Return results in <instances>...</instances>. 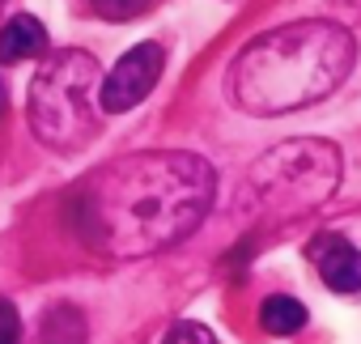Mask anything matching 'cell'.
<instances>
[{"mask_svg": "<svg viewBox=\"0 0 361 344\" xmlns=\"http://www.w3.org/2000/svg\"><path fill=\"white\" fill-rule=\"evenodd\" d=\"M353 64L357 43L340 22H289L234 56L226 90L247 115H289L336 94Z\"/></svg>", "mask_w": 361, "mask_h": 344, "instance_id": "obj_2", "label": "cell"}, {"mask_svg": "<svg viewBox=\"0 0 361 344\" xmlns=\"http://www.w3.org/2000/svg\"><path fill=\"white\" fill-rule=\"evenodd\" d=\"M9 111V94H5V81H0V115Z\"/></svg>", "mask_w": 361, "mask_h": 344, "instance_id": "obj_13", "label": "cell"}, {"mask_svg": "<svg viewBox=\"0 0 361 344\" xmlns=\"http://www.w3.org/2000/svg\"><path fill=\"white\" fill-rule=\"evenodd\" d=\"M259 327L268 336H293L298 327H306V306L289 293H272L259 306Z\"/></svg>", "mask_w": 361, "mask_h": 344, "instance_id": "obj_8", "label": "cell"}, {"mask_svg": "<svg viewBox=\"0 0 361 344\" xmlns=\"http://www.w3.org/2000/svg\"><path fill=\"white\" fill-rule=\"evenodd\" d=\"M39 344H85V319L73 306H51L43 314V336Z\"/></svg>", "mask_w": 361, "mask_h": 344, "instance_id": "obj_9", "label": "cell"}, {"mask_svg": "<svg viewBox=\"0 0 361 344\" xmlns=\"http://www.w3.org/2000/svg\"><path fill=\"white\" fill-rule=\"evenodd\" d=\"M0 344H22V314L5 297H0Z\"/></svg>", "mask_w": 361, "mask_h": 344, "instance_id": "obj_12", "label": "cell"}, {"mask_svg": "<svg viewBox=\"0 0 361 344\" xmlns=\"http://www.w3.org/2000/svg\"><path fill=\"white\" fill-rule=\"evenodd\" d=\"M90 5H94V13L106 18V22H128V18L145 13L153 0H90Z\"/></svg>", "mask_w": 361, "mask_h": 344, "instance_id": "obj_10", "label": "cell"}, {"mask_svg": "<svg viewBox=\"0 0 361 344\" xmlns=\"http://www.w3.org/2000/svg\"><path fill=\"white\" fill-rule=\"evenodd\" d=\"M217 175L200 153L153 149L128 153L73 192V226L81 242L106 259H145L183 242L213 209Z\"/></svg>", "mask_w": 361, "mask_h": 344, "instance_id": "obj_1", "label": "cell"}, {"mask_svg": "<svg viewBox=\"0 0 361 344\" xmlns=\"http://www.w3.org/2000/svg\"><path fill=\"white\" fill-rule=\"evenodd\" d=\"M98 81H102V68L90 51L68 47L47 56L26 94V119L35 140L56 153H81L102 132Z\"/></svg>", "mask_w": 361, "mask_h": 344, "instance_id": "obj_3", "label": "cell"}, {"mask_svg": "<svg viewBox=\"0 0 361 344\" xmlns=\"http://www.w3.org/2000/svg\"><path fill=\"white\" fill-rule=\"evenodd\" d=\"M340 188V149L323 136L281 140L251 166V209L272 221H293L323 209Z\"/></svg>", "mask_w": 361, "mask_h": 344, "instance_id": "obj_4", "label": "cell"}, {"mask_svg": "<svg viewBox=\"0 0 361 344\" xmlns=\"http://www.w3.org/2000/svg\"><path fill=\"white\" fill-rule=\"evenodd\" d=\"M306 259H314L319 276L336 293H357L361 289V251L340 238V234H319L306 242Z\"/></svg>", "mask_w": 361, "mask_h": 344, "instance_id": "obj_6", "label": "cell"}, {"mask_svg": "<svg viewBox=\"0 0 361 344\" xmlns=\"http://www.w3.org/2000/svg\"><path fill=\"white\" fill-rule=\"evenodd\" d=\"M39 56H47L43 22L30 13H13L0 26V64H22V60H39Z\"/></svg>", "mask_w": 361, "mask_h": 344, "instance_id": "obj_7", "label": "cell"}, {"mask_svg": "<svg viewBox=\"0 0 361 344\" xmlns=\"http://www.w3.org/2000/svg\"><path fill=\"white\" fill-rule=\"evenodd\" d=\"M161 344H217V336H213L204 323H192V319H183V323H174V327L161 336Z\"/></svg>", "mask_w": 361, "mask_h": 344, "instance_id": "obj_11", "label": "cell"}, {"mask_svg": "<svg viewBox=\"0 0 361 344\" xmlns=\"http://www.w3.org/2000/svg\"><path fill=\"white\" fill-rule=\"evenodd\" d=\"M161 68H166L161 47H157V43H136V47L98 81V106H102V115H123V111L140 106V102L149 98V90L157 85Z\"/></svg>", "mask_w": 361, "mask_h": 344, "instance_id": "obj_5", "label": "cell"}]
</instances>
